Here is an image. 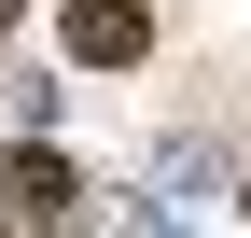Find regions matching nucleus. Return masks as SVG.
<instances>
[{"mask_svg":"<svg viewBox=\"0 0 251 238\" xmlns=\"http://www.w3.org/2000/svg\"><path fill=\"white\" fill-rule=\"evenodd\" d=\"M0 28H14V0H0Z\"/></svg>","mask_w":251,"mask_h":238,"instance_id":"7ed1b4c3","label":"nucleus"},{"mask_svg":"<svg viewBox=\"0 0 251 238\" xmlns=\"http://www.w3.org/2000/svg\"><path fill=\"white\" fill-rule=\"evenodd\" d=\"M140 42H153V28H140V0H84V14H70V56H84V70H126Z\"/></svg>","mask_w":251,"mask_h":238,"instance_id":"f257e3e1","label":"nucleus"},{"mask_svg":"<svg viewBox=\"0 0 251 238\" xmlns=\"http://www.w3.org/2000/svg\"><path fill=\"white\" fill-rule=\"evenodd\" d=\"M0 196H14L28 224H70V196H84V182H70L56 154H14V168H0Z\"/></svg>","mask_w":251,"mask_h":238,"instance_id":"f03ea898","label":"nucleus"}]
</instances>
